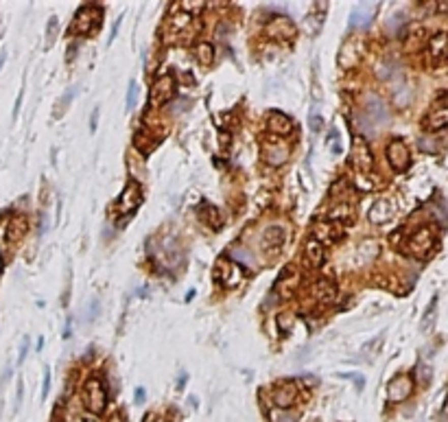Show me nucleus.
Returning a JSON list of instances; mask_svg holds the SVG:
<instances>
[{
  "mask_svg": "<svg viewBox=\"0 0 448 422\" xmlns=\"http://www.w3.org/2000/svg\"><path fill=\"white\" fill-rule=\"evenodd\" d=\"M286 241V228L284 225H269L262 232V247L267 250H280Z\"/></svg>",
  "mask_w": 448,
  "mask_h": 422,
  "instance_id": "obj_15",
  "label": "nucleus"
},
{
  "mask_svg": "<svg viewBox=\"0 0 448 422\" xmlns=\"http://www.w3.org/2000/svg\"><path fill=\"white\" fill-rule=\"evenodd\" d=\"M387 160L389 164L394 166L396 171H407L409 164H411V154H409V147L402 140H392L387 144Z\"/></svg>",
  "mask_w": 448,
  "mask_h": 422,
  "instance_id": "obj_10",
  "label": "nucleus"
},
{
  "mask_svg": "<svg viewBox=\"0 0 448 422\" xmlns=\"http://www.w3.org/2000/svg\"><path fill=\"white\" fill-rule=\"evenodd\" d=\"M83 403H85V409L92 413V416H101L107 407V391H105V385H103L101 378L97 376H90L83 385Z\"/></svg>",
  "mask_w": 448,
  "mask_h": 422,
  "instance_id": "obj_1",
  "label": "nucleus"
},
{
  "mask_svg": "<svg viewBox=\"0 0 448 422\" xmlns=\"http://www.w3.org/2000/svg\"><path fill=\"white\" fill-rule=\"evenodd\" d=\"M446 405H448V391H446Z\"/></svg>",
  "mask_w": 448,
  "mask_h": 422,
  "instance_id": "obj_40",
  "label": "nucleus"
},
{
  "mask_svg": "<svg viewBox=\"0 0 448 422\" xmlns=\"http://www.w3.org/2000/svg\"><path fill=\"white\" fill-rule=\"evenodd\" d=\"M359 16H361V7H356V9H354V13H352V18H350V24H352V26L356 24ZM372 16H374V7H370V9H367V11L363 13V24H367V20H370Z\"/></svg>",
  "mask_w": 448,
  "mask_h": 422,
  "instance_id": "obj_29",
  "label": "nucleus"
},
{
  "mask_svg": "<svg viewBox=\"0 0 448 422\" xmlns=\"http://www.w3.org/2000/svg\"><path fill=\"white\" fill-rule=\"evenodd\" d=\"M433 247H435V230H433L431 225H424V228H420L417 232L411 234L405 250L415 258H429Z\"/></svg>",
  "mask_w": 448,
  "mask_h": 422,
  "instance_id": "obj_3",
  "label": "nucleus"
},
{
  "mask_svg": "<svg viewBox=\"0 0 448 422\" xmlns=\"http://www.w3.org/2000/svg\"><path fill=\"white\" fill-rule=\"evenodd\" d=\"M136 97H138V83H136V79H131L129 88H127V107H134Z\"/></svg>",
  "mask_w": 448,
  "mask_h": 422,
  "instance_id": "obj_31",
  "label": "nucleus"
},
{
  "mask_svg": "<svg viewBox=\"0 0 448 422\" xmlns=\"http://www.w3.org/2000/svg\"><path fill=\"white\" fill-rule=\"evenodd\" d=\"M140 203H142V188H140V184H138V182L131 179L129 184L125 186V191L121 193L116 208H118L121 215H129V213H134V210L140 206Z\"/></svg>",
  "mask_w": 448,
  "mask_h": 422,
  "instance_id": "obj_7",
  "label": "nucleus"
},
{
  "mask_svg": "<svg viewBox=\"0 0 448 422\" xmlns=\"http://www.w3.org/2000/svg\"><path fill=\"white\" fill-rule=\"evenodd\" d=\"M57 31H59V20H57L55 16L48 20V31H46V38H48V44L55 40V35H57Z\"/></svg>",
  "mask_w": 448,
  "mask_h": 422,
  "instance_id": "obj_32",
  "label": "nucleus"
},
{
  "mask_svg": "<svg viewBox=\"0 0 448 422\" xmlns=\"http://www.w3.org/2000/svg\"><path fill=\"white\" fill-rule=\"evenodd\" d=\"M367 179H370V177L356 175V177H354V184H356V188H361V191H365V193L374 191V188H376V182H367Z\"/></svg>",
  "mask_w": 448,
  "mask_h": 422,
  "instance_id": "obj_28",
  "label": "nucleus"
},
{
  "mask_svg": "<svg viewBox=\"0 0 448 422\" xmlns=\"http://www.w3.org/2000/svg\"><path fill=\"white\" fill-rule=\"evenodd\" d=\"M435 307H437V297H433V302L429 304V309H427V313H424V317H422V330H427L429 326H431V315L435 313Z\"/></svg>",
  "mask_w": 448,
  "mask_h": 422,
  "instance_id": "obj_30",
  "label": "nucleus"
},
{
  "mask_svg": "<svg viewBox=\"0 0 448 422\" xmlns=\"http://www.w3.org/2000/svg\"><path fill=\"white\" fill-rule=\"evenodd\" d=\"M315 295H317V300H321V302H333L337 295V287L330 280H317V285H315Z\"/></svg>",
  "mask_w": 448,
  "mask_h": 422,
  "instance_id": "obj_20",
  "label": "nucleus"
},
{
  "mask_svg": "<svg viewBox=\"0 0 448 422\" xmlns=\"http://www.w3.org/2000/svg\"><path fill=\"white\" fill-rule=\"evenodd\" d=\"M81 422H97V420H94V418H83Z\"/></svg>",
  "mask_w": 448,
  "mask_h": 422,
  "instance_id": "obj_39",
  "label": "nucleus"
},
{
  "mask_svg": "<svg viewBox=\"0 0 448 422\" xmlns=\"http://www.w3.org/2000/svg\"><path fill=\"white\" fill-rule=\"evenodd\" d=\"M188 24H190V16L188 13H177V16H173V20H171V31L173 33H180V31H184V28H188Z\"/></svg>",
  "mask_w": 448,
  "mask_h": 422,
  "instance_id": "obj_26",
  "label": "nucleus"
},
{
  "mask_svg": "<svg viewBox=\"0 0 448 422\" xmlns=\"http://www.w3.org/2000/svg\"><path fill=\"white\" fill-rule=\"evenodd\" d=\"M205 210H208V223H210V228L212 230H219L223 225V217H221V213H219V208H215V206H210V203H205Z\"/></svg>",
  "mask_w": 448,
  "mask_h": 422,
  "instance_id": "obj_25",
  "label": "nucleus"
},
{
  "mask_svg": "<svg viewBox=\"0 0 448 422\" xmlns=\"http://www.w3.org/2000/svg\"><path fill=\"white\" fill-rule=\"evenodd\" d=\"M304 260H306V263L311 265V267H321V265H324V260H326L324 245L317 243L315 238H308L306 250H304Z\"/></svg>",
  "mask_w": 448,
  "mask_h": 422,
  "instance_id": "obj_19",
  "label": "nucleus"
},
{
  "mask_svg": "<svg viewBox=\"0 0 448 422\" xmlns=\"http://www.w3.org/2000/svg\"><path fill=\"white\" fill-rule=\"evenodd\" d=\"M265 31H267L269 38H274V40H291L293 35H295V24H293L286 16H276V18L269 20Z\"/></svg>",
  "mask_w": 448,
  "mask_h": 422,
  "instance_id": "obj_12",
  "label": "nucleus"
},
{
  "mask_svg": "<svg viewBox=\"0 0 448 422\" xmlns=\"http://www.w3.org/2000/svg\"><path fill=\"white\" fill-rule=\"evenodd\" d=\"M348 160L352 162V166H356V169L363 173H367L374 166V156H372V149H370L365 138H361V136L352 138V149H350Z\"/></svg>",
  "mask_w": 448,
  "mask_h": 422,
  "instance_id": "obj_5",
  "label": "nucleus"
},
{
  "mask_svg": "<svg viewBox=\"0 0 448 422\" xmlns=\"http://www.w3.org/2000/svg\"><path fill=\"white\" fill-rule=\"evenodd\" d=\"M394 217V203L389 199H378L374 206L370 208V221L374 225H383Z\"/></svg>",
  "mask_w": 448,
  "mask_h": 422,
  "instance_id": "obj_17",
  "label": "nucleus"
},
{
  "mask_svg": "<svg viewBox=\"0 0 448 422\" xmlns=\"http://www.w3.org/2000/svg\"><path fill=\"white\" fill-rule=\"evenodd\" d=\"M350 219H352V208L348 206V203H339V206L328 210V221H333V223L350 221Z\"/></svg>",
  "mask_w": 448,
  "mask_h": 422,
  "instance_id": "obj_21",
  "label": "nucleus"
},
{
  "mask_svg": "<svg viewBox=\"0 0 448 422\" xmlns=\"http://www.w3.org/2000/svg\"><path fill=\"white\" fill-rule=\"evenodd\" d=\"M276 324H278V328H280V333L286 335L291 330V326H293V315H289V313H280L278 319H276Z\"/></svg>",
  "mask_w": 448,
  "mask_h": 422,
  "instance_id": "obj_27",
  "label": "nucleus"
},
{
  "mask_svg": "<svg viewBox=\"0 0 448 422\" xmlns=\"http://www.w3.org/2000/svg\"><path fill=\"white\" fill-rule=\"evenodd\" d=\"M26 350H28V339H26V341H24V344H22V348H20V359H18L20 363H22V361H24V356H26Z\"/></svg>",
  "mask_w": 448,
  "mask_h": 422,
  "instance_id": "obj_36",
  "label": "nucleus"
},
{
  "mask_svg": "<svg viewBox=\"0 0 448 422\" xmlns=\"http://www.w3.org/2000/svg\"><path fill=\"white\" fill-rule=\"evenodd\" d=\"M136 403H138V405L144 403V387H138V389H136Z\"/></svg>",
  "mask_w": 448,
  "mask_h": 422,
  "instance_id": "obj_35",
  "label": "nucleus"
},
{
  "mask_svg": "<svg viewBox=\"0 0 448 422\" xmlns=\"http://www.w3.org/2000/svg\"><path fill=\"white\" fill-rule=\"evenodd\" d=\"M26 230H28V221L24 217H13V221L9 223V238L11 241H18V238L26 234Z\"/></svg>",
  "mask_w": 448,
  "mask_h": 422,
  "instance_id": "obj_23",
  "label": "nucleus"
},
{
  "mask_svg": "<svg viewBox=\"0 0 448 422\" xmlns=\"http://www.w3.org/2000/svg\"><path fill=\"white\" fill-rule=\"evenodd\" d=\"M48 389H50V372H48V368L44 370V389H42V398H46L48 396Z\"/></svg>",
  "mask_w": 448,
  "mask_h": 422,
  "instance_id": "obj_34",
  "label": "nucleus"
},
{
  "mask_svg": "<svg viewBox=\"0 0 448 422\" xmlns=\"http://www.w3.org/2000/svg\"><path fill=\"white\" fill-rule=\"evenodd\" d=\"M144 422H164L162 418H158V416H153V413H146L144 416Z\"/></svg>",
  "mask_w": 448,
  "mask_h": 422,
  "instance_id": "obj_37",
  "label": "nucleus"
},
{
  "mask_svg": "<svg viewBox=\"0 0 448 422\" xmlns=\"http://www.w3.org/2000/svg\"><path fill=\"white\" fill-rule=\"evenodd\" d=\"M20 400H22V381H18V405H20Z\"/></svg>",
  "mask_w": 448,
  "mask_h": 422,
  "instance_id": "obj_38",
  "label": "nucleus"
},
{
  "mask_svg": "<svg viewBox=\"0 0 448 422\" xmlns=\"http://www.w3.org/2000/svg\"><path fill=\"white\" fill-rule=\"evenodd\" d=\"M267 127L276 136H289L293 132V120H291V116H286L284 112H271L269 120H267Z\"/></svg>",
  "mask_w": 448,
  "mask_h": 422,
  "instance_id": "obj_16",
  "label": "nucleus"
},
{
  "mask_svg": "<svg viewBox=\"0 0 448 422\" xmlns=\"http://www.w3.org/2000/svg\"><path fill=\"white\" fill-rule=\"evenodd\" d=\"M101 18H103L101 7H97V5L81 7V9L77 11L75 20H72L70 31H72V33H77V35H90V33H94V31L99 28Z\"/></svg>",
  "mask_w": 448,
  "mask_h": 422,
  "instance_id": "obj_2",
  "label": "nucleus"
},
{
  "mask_svg": "<svg viewBox=\"0 0 448 422\" xmlns=\"http://www.w3.org/2000/svg\"><path fill=\"white\" fill-rule=\"evenodd\" d=\"M195 57L203 66H210L212 59H215V48H212V44H208V42H199V44L195 46Z\"/></svg>",
  "mask_w": 448,
  "mask_h": 422,
  "instance_id": "obj_22",
  "label": "nucleus"
},
{
  "mask_svg": "<svg viewBox=\"0 0 448 422\" xmlns=\"http://www.w3.org/2000/svg\"><path fill=\"white\" fill-rule=\"evenodd\" d=\"M422 127L427 132H439V129L448 127V92L439 94V97L433 101L429 114L424 116Z\"/></svg>",
  "mask_w": 448,
  "mask_h": 422,
  "instance_id": "obj_4",
  "label": "nucleus"
},
{
  "mask_svg": "<svg viewBox=\"0 0 448 422\" xmlns=\"http://www.w3.org/2000/svg\"><path fill=\"white\" fill-rule=\"evenodd\" d=\"M289 154L291 151L284 142H265V147H262V160L271 166L284 164L286 160H289Z\"/></svg>",
  "mask_w": 448,
  "mask_h": 422,
  "instance_id": "obj_14",
  "label": "nucleus"
},
{
  "mask_svg": "<svg viewBox=\"0 0 448 422\" xmlns=\"http://www.w3.org/2000/svg\"><path fill=\"white\" fill-rule=\"evenodd\" d=\"M297 398V385L293 381H284L274 389V405L280 407V409H289L293 407Z\"/></svg>",
  "mask_w": 448,
  "mask_h": 422,
  "instance_id": "obj_13",
  "label": "nucleus"
},
{
  "mask_svg": "<svg viewBox=\"0 0 448 422\" xmlns=\"http://www.w3.org/2000/svg\"><path fill=\"white\" fill-rule=\"evenodd\" d=\"M175 90H177V83H175V79L171 75H162L158 77L156 81H153L151 85V94H149V103L153 107H160L168 103L173 97H175Z\"/></svg>",
  "mask_w": 448,
  "mask_h": 422,
  "instance_id": "obj_6",
  "label": "nucleus"
},
{
  "mask_svg": "<svg viewBox=\"0 0 448 422\" xmlns=\"http://www.w3.org/2000/svg\"><path fill=\"white\" fill-rule=\"evenodd\" d=\"M429 53L433 62H444L448 57V33H435L429 40Z\"/></svg>",
  "mask_w": 448,
  "mask_h": 422,
  "instance_id": "obj_18",
  "label": "nucleus"
},
{
  "mask_svg": "<svg viewBox=\"0 0 448 422\" xmlns=\"http://www.w3.org/2000/svg\"><path fill=\"white\" fill-rule=\"evenodd\" d=\"M308 125H311L313 132H321V127H324V118L317 116V114H313L311 118H308Z\"/></svg>",
  "mask_w": 448,
  "mask_h": 422,
  "instance_id": "obj_33",
  "label": "nucleus"
},
{
  "mask_svg": "<svg viewBox=\"0 0 448 422\" xmlns=\"http://www.w3.org/2000/svg\"><path fill=\"white\" fill-rule=\"evenodd\" d=\"M411 391H413V378L409 374H398L387 385L389 403H402V400H407L411 396Z\"/></svg>",
  "mask_w": 448,
  "mask_h": 422,
  "instance_id": "obj_11",
  "label": "nucleus"
},
{
  "mask_svg": "<svg viewBox=\"0 0 448 422\" xmlns=\"http://www.w3.org/2000/svg\"><path fill=\"white\" fill-rule=\"evenodd\" d=\"M343 236V228L339 223H333V221H317L313 225V238L321 245H333L337 243L339 238Z\"/></svg>",
  "mask_w": 448,
  "mask_h": 422,
  "instance_id": "obj_9",
  "label": "nucleus"
},
{
  "mask_svg": "<svg viewBox=\"0 0 448 422\" xmlns=\"http://www.w3.org/2000/svg\"><path fill=\"white\" fill-rule=\"evenodd\" d=\"M182 5V11L188 13V16H197V13H201L205 9V3L203 0H184Z\"/></svg>",
  "mask_w": 448,
  "mask_h": 422,
  "instance_id": "obj_24",
  "label": "nucleus"
},
{
  "mask_svg": "<svg viewBox=\"0 0 448 422\" xmlns=\"http://www.w3.org/2000/svg\"><path fill=\"white\" fill-rule=\"evenodd\" d=\"M215 278L219 282H223L227 289L232 287H238L241 280H243V265L238 263H232V260H221L215 272Z\"/></svg>",
  "mask_w": 448,
  "mask_h": 422,
  "instance_id": "obj_8",
  "label": "nucleus"
}]
</instances>
